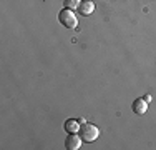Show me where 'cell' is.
I'll return each mask as SVG.
<instances>
[{
    "label": "cell",
    "mask_w": 156,
    "mask_h": 150,
    "mask_svg": "<svg viewBox=\"0 0 156 150\" xmlns=\"http://www.w3.org/2000/svg\"><path fill=\"white\" fill-rule=\"evenodd\" d=\"M78 135H80V138L83 142H95L96 138H98V135H100V130H98V127L93 125V123H87V122H83L81 123V127H80V132H78Z\"/></svg>",
    "instance_id": "cell-1"
},
{
    "label": "cell",
    "mask_w": 156,
    "mask_h": 150,
    "mask_svg": "<svg viewBox=\"0 0 156 150\" xmlns=\"http://www.w3.org/2000/svg\"><path fill=\"white\" fill-rule=\"evenodd\" d=\"M58 20L63 27L66 28H76L78 27V20H76V15L72 12L70 9H62L60 13H58Z\"/></svg>",
    "instance_id": "cell-2"
},
{
    "label": "cell",
    "mask_w": 156,
    "mask_h": 150,
    "mask_svg": "<svg viewBox=\"0 0 156 150\" xmlns=\"http://www.w3.org/2000/svg\"><path fill=\"white\" fill-rule=\"evenodd\" d=\"M80 147H81V138H80V135L70 133L68 137L65 138V148H66V150H78Z\"/></svg>",
    "instance_id": "cell-3"
},
{
    "label": "cell",
    "mask_w": 156,
    "mask_h": 150,
    "mask_svg": "<svg viewBox=\"0 0 156 150\" xmlns=\"http://www.w3.org/2000/svg\"><path fill=\"white\" fill-rule=\"evenodd\" d=\"M78 13H81L83 17H88V15H91L95 12V3L93 0H81L80 7H78Z\"/></svg>",
    "instance_id": "cell-4"
},
{
    "label": "cell",
    "mask_w": 156,
    "mask_h": 150,
    "mask_svg": "<svg viewBox=\"0 0 156 150\" xmlns=\"http://www.w3.org/2000/svg\"><path fill=\"white\" fill-rule=\"evenodd\" d=\"M80 127H81V122L76 118H68L63 123V130H65L66 133H78L80 132Z\"/></svg>",
    "instance_id": "cell-5"
},
{
    "label": "cell",
    "mask_w": 156,
    "mask_h": 150,
    "mask_svg": "<svg viewBox=\"0 0 156 150\" xmlns=\"http://www.w3.org/2000/svg\"><path fill=\"white\" fill-rule=\"evenodd\" d=\"M131 108H133V112H135L136 115H143L144 112L148 110V102L143 99V97H141V99H136L135 102H133Z\"/></svg>",
    "instance_id": "cell-6"
},
{
    "label": "cell",
    "mask_w": 156,
    "mask_h": 150,
    "mask_svg": "<svg viewBox=\"0 0 156 150\" xmlns=\"http://www.w3.org/2000/svg\"><path fill=\"white\" fill-rule=\"evenodd\" d=\"M81 0H65V9H70V10H75L80 7Z\"/></svg>",
    "instance_id": "cell-7"
}]
</instances>
